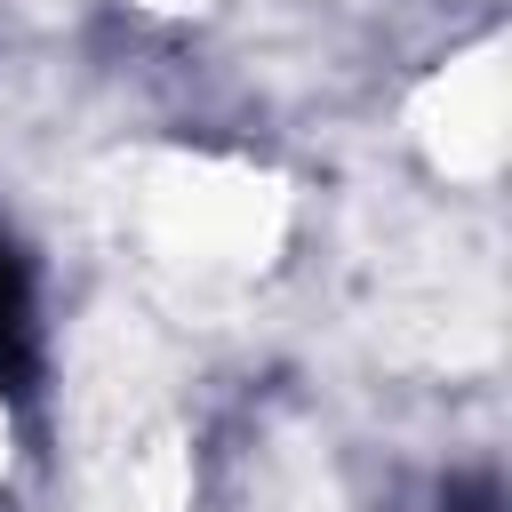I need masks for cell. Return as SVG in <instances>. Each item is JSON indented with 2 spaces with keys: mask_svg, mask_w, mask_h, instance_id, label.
Wrapping results in <instances>:
<instances>
[{
  "mask_svg": "<svg viewBox=\"0 0 512 512\" xmlns=\"http://www.w3.org/2000/svg\"><path fill=\"white\" fill-rule=\"evenodd\" d=\"M0 368L24 384L32 376V296H24V264L0 240Z\"/></svg>",
  "mask_w": 512,
  "mask_h": 512,
  "instance_id": "1",
  "label": "cell"
}]
</instances>
